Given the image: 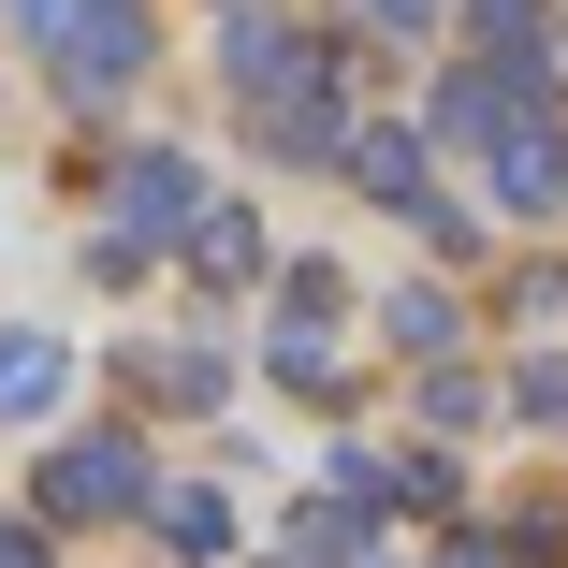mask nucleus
Instances as JSON below:
<instances>
[{
  "label": "nucleus",
  "instance_id": "9d476101",
  "mask_svg": "<svg viewBox=\"0 0 568 568\" xmlns=\"http://www.w3.org/2000/svg\"><path fill=\"white\" fill-rule=\"evenodd\" d=\"M161 539H175V554H219V539H234V510H219L204 481H175V496H161Z\"/></svg>",
  "mask_w": 568,
  "mask_h": 568
},
{
  "label": "nucleus",
  "instance_id": "0eeeda50",
  "mask_svg": "<svg viewBox=\"0 0 568 568\" xmlns=\"http://www.w3.org/2000/svg\"><path fill=\"white\" fill-rule=\"evenodd\" d=\"M59 335H0V423H30V408H59Z\"/></svg>",
  "mask_w": 568,
  "mask_h": 568
},
{
  "label": "nucleus",
  "instance_id": "39448f33",
  "mask_svg": "<svg viewBox=\"0 0 568 568\" xmlns=\"http://www.w3.org/2000/svg\"><path fill=\"white\" fill-rule=\"evenodd\" d=\"M496 190L510 204H568V118L554 102H525V118L496 132Z\"/></svg>",
  "mask_w": 568,
  "mask_h": 568
},
{
  "label": "nucleus",
  "instance_id": "7ed1b4c3",
  "mask_svg": "<svg viewBox=\"0 0 568 568\" xmlns=\"http://www.w3.org/2000/svg\"><path fill=\"white\" fill-rule=\"evenodd\" d=\"M219 73H234L248 102H292V88H321L306 30H292V16H263V0H234V30H219Z\"/></svg>",
  "mask_w": 568,
  "mask_h": 568
},
{
  "label": "nucleus",
  "instance_id": "f03ea898",
  "mask_svg": "<svg viewBox=\"0 0 568 568\" xmlns=\"http://www.w3.org/2000/svg\"><path fill=\"white\" fill-rule=\"evenodd\" d=\"M132 496H146L132 437H59V452H44V510H59V525H118Z\"/></svg>",
  "mask_w": 568,
  "mask_h": 568
},
{
  "label": "nucleus",
  "instance_id": "1a4fd4ad",
  "mask_svg": "<svg viewBox=\"0 0 568 568\" xmlns=\"http://www.w3.org/2000/svg\"><path fill=\"white\" fill-rule=\"evenodd\" d=\"M190 263H204L219 292H248V277H263V234H248V219H204V234H190Z\"/></svg>",
  "mask_w": 568,
  "mask_h": 568
},
{
  "label": "nucleus",
  "instance_id": "6e6552de",
  "mask_svg": "<svg viewBox=\"0 0 568 568\" xmlns=\"http://www.w3.org/2000/svg\"><path fill=\"white\" fill-rule=\"evenodd\" d=\"M351 175H365L379 204H423V132H379V118H365V132H351Z\"/></svg>",
  "mask_w": 568,
  "mask_h": 568
},
{
  "label": "nucleus",
  "instance_id": "f8f14e48",
  "mask_svg": "<svg viewBox=\"0 0 568 568\" xmlns=\"http://www.w3.org/2000/svg\"><path fill=\"white\" fill-rule=\"evenodd\" d=\"M73 16H88V0H16V30H30L44 59H59V30H73Z\"/></svg>",
  "mask_w": 568,
  "mask_h": 568
},
{
  "label": "nucleus",
  "instance_id": "ddd939ff",
  "mask_svg": "<svg viewBox=\"0 0 568 568\" xmlns=\"http://www.w3.org/2000/svg\"><path fill=\"white\" fill-rule=\"evenodd\" d=\"M351 16H379V30L408 44V30H437V0H351Z\"/></svg>",
  "mask_w": 568,
  "mask_h": 568
},
{
  "label": "nucleus",
  "instance_id": "423d86ee",
  "mask_svg": "<svg viewBox=\"0 0 568 568\" xmlns=\"http://www.w3.org/2000/svg\"><path fill=\"white\" fill-rule=\"evenodd\" d=\"M277 379H292V394H335V277H321V263L292 277V321H277Z\"/></svg>",
  "mask_w": 568,
  "mask_h": 568
},
{
  "label": "nucleus",
  "instance_id": "f257e3e1",
  "mask_svg": "<svg viewBox=\"0 0 568 568\" xmlns=\"http://www.w3.org/2000/svg\"><path fill=\"white\" fill-rule=\"evenodd\" d=\"M161 234H204V190H190V161H175V146H146V161L118 175V219H102V277H132Z\"/></svg>",
  "mask_w": 568,
  "mask_h": 568
},
{
  "label": "nucleus",
  "instance_id": "20e7f679",
  "mask_svg": "<svg viewBox=\"0 0 568 568\" xmlns=\"http://www.w3.org/2000/svg\"><path fill=\"white\" fill-rule=\"evenodd\" d=\"M146 73V16H132V0H88V16L59 30V88H88V102H118Z\"/></svg>",
  "mask_w": 568,
  "mask_h": 568
},
{
  "label": "nucleus",
  "instance_id": "9b49d317",
  "mask_svg": "<svg viewBox=\"0 0 568 568\" xmlns=\"http://www.w3.org/2000/svg\"><path fill=\"white\" fill-rule=\"evenodd\" d=\"M510 408H525L539 437H568V365H525V394H510Z\"/></svg>",
  "mask_w": 568,
  "mask_h": 568
},
{
  "label": "nucleus",
  "instance_id": "4468645a",
  "mask_svg": "<svg viewBox=\"0 0 568 568\" xmlns=\"http://www.w3.org/2000/svg\"><path fill=\"white\" fill-rule=\"evenodd\" d=\"M452 568H510V554H452Z\"/></svg>",
  "mask_w": 568,
  "mask_h": 568
}]
</instances>
